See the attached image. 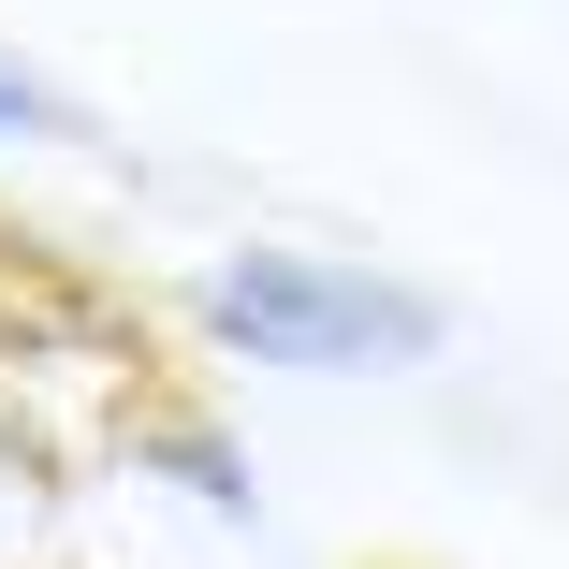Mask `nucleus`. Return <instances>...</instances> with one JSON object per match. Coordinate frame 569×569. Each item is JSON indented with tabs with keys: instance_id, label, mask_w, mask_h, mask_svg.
Instances as JSON below:
<instances>
[{
	"instance_id": "20e7f679",
	"label": "nucleus",
	"mask_w": 569,
	"mask_h": 569,
	"mask_svg": "<svg viewBox=\"0 0 569 569\" xmlns=\"http://www.w3.org/2000/svg\"><path fill=\"white\" fill-rule=\"evenodd\" d=\"M380 569H423V555H380Z\"/></svg>"
},
{
	"instance_id": "7ed1b4c3",
	"label": "nucleus",
	"mask_w": 569,
	"mask_h": 569,
	"mask_svg": "<svg viewBox=\"0 0 569 569\" xmlns=\"http://www.w3.org/2000/svg\"><path fill=\"white\" fill-rule=\"evenodd\" d=\"M88 118H73V88L59 73H30L16 44H0V147H73Z\"/></svg>"
},
{
	"instance_id": "f257e3e1",
	"label": "nucleus",
	"mask_w": 569,
	"mask_h": 569,
	"mask_svg": "<svg viewBox=\"0 0 569 569\" xmlns=\"http://www.w3.org/2000/svg\"><path fill=\"white\" fill-rule=\"evenodd\" d=\"M176 307H190L204 351L278 366V380H395L452 336L438 292H409L380 263H336V249H219Z\"/></svg>"
},
{
	"instance_id": "f03ea898",
	"label": "nucleus",
	"mask_w": 569,
	"mask_h": 569,
	"mask_svg": "<svg viewBox=\"0 0 569 569\" xmlns=\"http://www.w3.org/2000/svg\"><path fill=\"white\" fill-rule=\"evenodd\" d=\"M132 468H161V482H190L204 511H234V526L263 511V482H249V452L219 438V423H204L190 395H161V409H147V438H132Z\"/></svg>"
}]
</instances>
